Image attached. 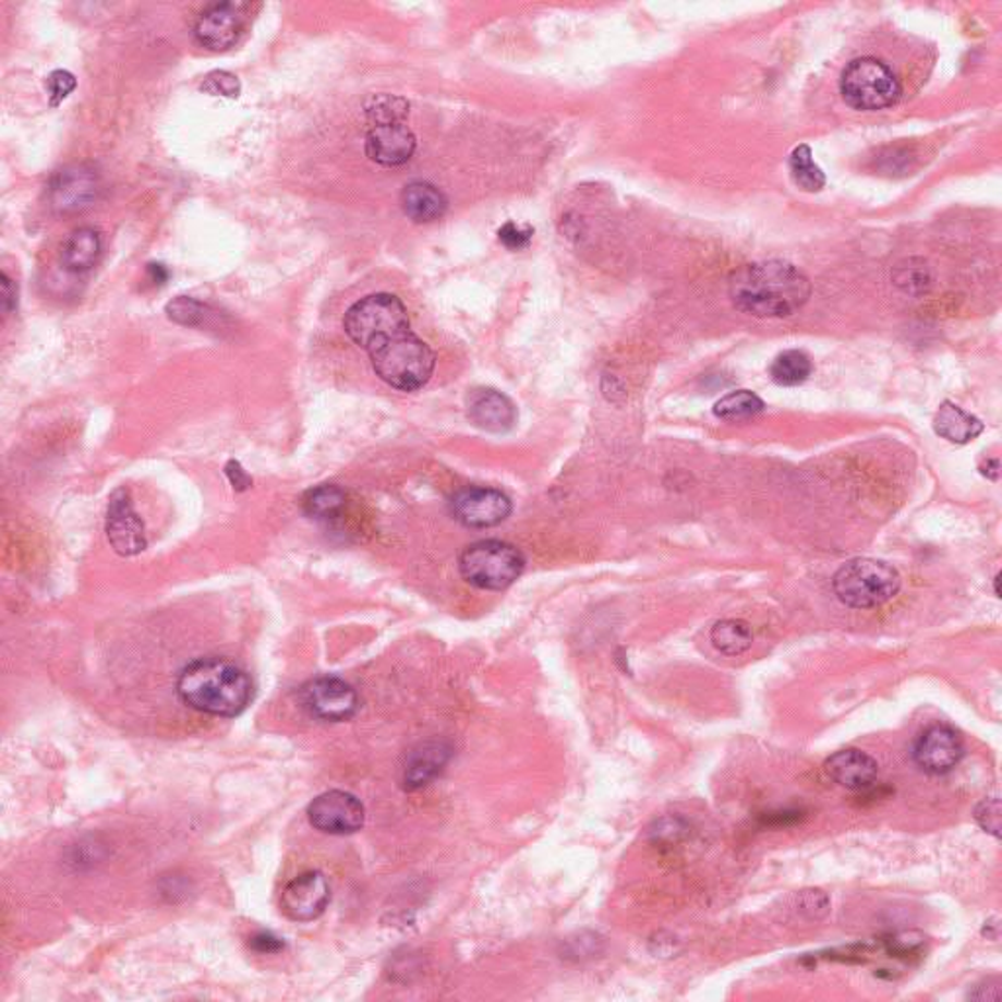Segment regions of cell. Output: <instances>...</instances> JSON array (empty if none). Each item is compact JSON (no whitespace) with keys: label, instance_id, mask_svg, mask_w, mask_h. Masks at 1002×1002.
<instances>
[{"label":"cell","instance_id":"obj_1","mask_svg":"<svg viewBox=\"0 0 1002 1002\" xmlns=\"http://www.w3.org/2000/svg\"><path fill=\"white\" fill-rule=\"evenodd\" d=\"M811 282L785 261H762L733 273L728 294L736 310L754 317H789L811 298Z\"/></svg>","mask_w":1002,"mask_h":1002},{"label":"cell","instance_id":"obj_2","mask_svg":"<svg viewBox=\"0 0 1002 1002\" xmlns=\"http://www.w3.org/2000/svg\"><path fill=\"white\" fill-rule=\"evenodd\" d=\"M186 705L214 716H238L253 699L248 672L226 659H198L182 669L177 681Z\"/></svg>","mask_w":1002,"mask_h":1002},{"label":"cell","instance_id":"obj_3","mask_svg":"<svg viewBox=\"0 0 1002 1002\" xmlns=\"http://www.w3.org/2000/svg\"><path fill=\"white\" fill-rule=\"evenodd\" d=\"M364 351L371 357L376 376L396 390H421L435 371V353L411 329L381 337Z\"/></svg>","mask_w":1002,"mask_h":1002},{"label":"cell","instance_id":"obj_4","mask_svg":"<svg viewBox=\"0 0 1002 1002\" xmlns=\"http://www.w3.org/2000/svg\"><path fill=\"white\" fill-rule=\"evenodd\" d=\"M832 590L852 609H873L891 602L901 590V576L893 566L873 558H856L834 574Z\"/></svg>","mask_w":1002,"mask_h":1002},{"label":"cell","instance_id":"obj_5","mask_svg":"<svg viewBox=\"0 0 1002 1002\" xmlns=\"http://www.w3.org/2000/svg\"><path fill=\"white\" fill-rule=\"evenodd\" d=\"M459 568L470 585L502 592L523 574L526 556L506 541H478L462 551Z\"/></svg>","mask_w":1002,"mask_h":1002},{"label":"cell","instance_id":"obj_6","mask_svg":"<svg viewBox=\"0 0 1002 1002\" xmlns=\"http://www.w3.org/2000/svg\"><path fill=\"white\" fill-rule=\"evenodd\" d=\"M842 98L856 110H883L895 105L901 85L891 69L876 58L854 59L841 79Z\"/></svg>","mask_w":1002,"mask_h":1002},{"label":"cell","instance_id":"obj_7","mask_svg":"<svg viewBox=\"0 0 1002 1002\" xmlns=\"http://www.w3.org/2000/svg\"><path fill=\"white\" fill-rule=\"evenodd\" d=\"M345 334L354 345L366 349L376 339L411 329L410 315L400 298L394 294H371L347 310Z\"/></svg>","mask_w":1002,"mask_h":1002},{"label":"cell","instance_id":"obj_8","mask_svg":"<svg viewBox=\"0 0 1002 1002\" xmlns=\"http://www.w3.org/2000/svg\"><path fill=\"white\" fill-rule=\"evenodd\" d=\"M102 191L100 174L85 162L68 165L53 172L48 182V201L51 210L71 216L90 208Z\"/></svg>","mask_w":1002,"mask_h":1002},{"label":"cell","instance_id":"obj_9","mask_svg":"<svg viewBox=\"0 0 1002 1002\" xmlns=\"http://www.w3.org/2000/svg\"><path fill=\"white\" fill-rule=\"evenodd\" d=\"M248 4L243 2H214L202 10L194 24V38L202 48L226 51L238 44L248 22Z\"/></svg>","mask_w":1002,"mask_h":1002},{"label":"cell","instance_id":"obj_10","mask_svg":"<svg viewBox=\"0 0 1002 1002\" xmlns=\"http://www.w3.org/2000/svg\"><path fill=\"white\" fill-rule=\"evenodd\" d=\"M300 701L310 715L322 721H347L359 709V696L347 681L339 678H315L300 689Z\"/></svg>","mask_w":1002,"mask_h":1002},{"label":"cell","instance_id":"obj_11","mask_svg":"<svg viewBox=\"0 0 1002 1002\" xmlns=\"http://www.w3.org/2000/svg\"><path fill=\"white\" fill-rule=\"evenodd\" d=\"M307 819L312 826L325 834H353L364 824V807L354 795L347 792H325L315 797L307 807Z\"/></svg>","mask_w":1002,"mask_h":1002},{"label":"cell","instance_id":"obj_12","mask_svg":"<svg viewBox=\"0 0 1002 1002\" xmlns=\"http://www.w3.org/2000/svg\"><path fill=\"white\" fill-rule=\"evenodd\" d=\"M450 511L462 526L487 529L506 521L511 499L492 487H464L450 499Z\"/></svg>","mask_w":1002,"mask_h":1002},{"label":"cell","instance_id":"obj_13","mask_svg":"<svg viewBox=\"0 0 1002 1002\" xmlns=\"http://www.w3.org/2000/svg\"><path fill=\"white\" fill-rule=\"evenodd\" d=\"M964 738L952 726H930L913 746L915 764L930 775L952 772L964 760Z\"/></svg>","mask_w":1002,"mask_h":1002},{"label":"cell","instance_id":"obj_14","mask_svg":"<svg viewBox=\"0 0 1002 1002\" xmlns=\"http://www.w3.org/2000/svg\"><path fill=\"white\" fill-rule=\"evenodd\" d=\"M106 535L120 556H135L147 546L144 521L135 514L130 492L120 487L110 496L106 511Z\"/></svg>","mask_w":1002,"mask_h":1002},{"label":"cell","instance_id":"obj_15","mask_svg":"<svg viewBox=\"0 0 1002 1002\" xmlns=\"http://www.w3.org/2000/svg\"><path fill=\"white\" fill-rule=\"evenodd\" d=\"M331 889L324 873L307 871L292 879L282 891L280 908L294 922H312L324 915L329 905Z\"/></svg>","mask_w":1002,"mask_h":1002},{"label":"cell","instance_id":"obj_16","mask_svg":"<svg viewBox=\"0 0 1002 1002\" xmlns=\"http://www.w3.org/2000/svg\"><path fill=\"white\" fill-rule=\"evenodd\" d=\"M418 149V137L406 124L371 128L364 142V152L378 165L400 167L410 161Z\"/></svg>","mask_w":1002,"mask_h":1002},{"label":"cell","instance_id":"obj_17","mask_svg":"<svg viewBox=\"0 0 1002 1002\" xmlns=\"http://www.w3.org/2000/svg\"><path fill=\"white\" fill-rule=\"evenodd\" d=\"M468 418L480 430L506 433L516 425L517 410L506 394L494 388H478L468 396Z\"/></svg>","mask_w":1002,"mask_h":1002},{"label":"cell","instance_id":"obj_18","mask_svg":"<svg viewBox=\"0 0 1002 1002\" xmlns=\"http://www.w3.org/2000/svg\"><path fill=\"white\" fill-rule=\"evenodd\" d=\"M824 772L832 782L852 792L869 789L879 775V765L871 756L858 748H846L824 762Z\"/></svg>","mask_w":1002,"mask_h":1002},{"label":"cell","instance_id":"obj_19","mask_svg":"<svg viewBox=\"0 0 1002 1002\" xmlns=\"http://www.w3.org/2000/svg\"><path fill=\"white\" fill-rule=\"evenodd\" d=\"M401 210L415 224H431L445 216L449 201L431 182L415 181L403 186L400 196Z\"/></svg>","mask_w":1002,"mask_h":1002},{"label":"cell","instance_id":"obj_20","mask_svg":"<svg viewBox=\"0 0 1002 1002\" xmlns=\"http://www.w3.org/2000/svg\"><path fill=\"white\" fill-rule=\"evenodd\" d=\"M100 253V233L95 228H79L61 245V265L69 273H85L95 267Z\"/></svg>","mask_w":1002,"mask_h":1002},{"label":"cell","instance_id":"obj_21","mask_svg":"<svg viewBox=\"0 0 1002 1002\" xmlns=\"http://www.w3.org/2000/svg\"><path fill=\"white\" fill-rule=\"evenodd\" d=\"M934 430L945 440L965 445L983 433V423L952 401H944L935 411Z\"/></svg>","mask_w":1002,"mask_h":1002},{"label":"cell","instance_id":"obj_22","mask_svg":"<svg viewBox=\"0 0 1002 1002\" xmlns=\"http://www.w3.org/2000/svg\"><path fill=\"white\" fill-rule=\"evenodd\" d=\"M449 758V752L443 750L439 745H425L420 752H413L410 758V764L406 768V787L408 789H418L423 787L440 772Z\"/></svg>","mask_w":1002,"mask_h":1002},{"label":"cell","instance_id":"obj_23","mask_svg":"<svg viewBox=\"0 0 1002 1002\" xmlns=\"http://www.w3.org/2000/svg\"><path fill=\"white\" fill-rule=\"evenodd\" d=\"M752 629L746 620L725 619L711 629V642L725 656H740L752 647Z\"/></svg>","mask_w":1002,"mask_h":1002},{"label":"cell","instance_id":"obj_24","mask_svg":"<svg viewBox=\"0 0 1002 1002\" xmlns=\"http://www.w3.org/2000/svg\"><path fill=\"white\" fill-rule=\"evenodd\" d=\"M363 112L371 128L403 124L410 114V102L401 96L373 95L364 100Z\"/></svg>","mask_w":1002,"mask_h":1002},{"label":"cell","instance_id":"obj_25","mask_svg":"<svg viewBox=\"0 0 1002 1002\" xmlns=\"http://www.w3.org/2000/svg\"><path fill=\"white\" fill-rule=\"evenodd\" d=\"M789 172L793 182L805 192H821L826 184V177L821 167L812 161L809 145H799L793 149L789 155Z\"/></svg>","mask_w":1002,"mask_h":1002},{"label":"cell","instance_id":"obj_26","mask_svg":"<svg viewBox=\"0 0 1002 1002\" xmlns=\"http://www.w3.org/2000/svg\"><path fill=\"white\" fill-rule=\"evenodd\" d=\"M811 359L797 349L777 354L770 369L773 383L780 386H799L811 376Z\"/></svg>","mask_w":1002,"mask_h":1002},{"label":"cell","instance_id":"obj_27","mask_svg":"<svg viewBox=\"0 0 1002 1002\" xmlns=\"http://www.w3.org/2000/svg\"><path fill=\"white\" fill-rule=\"evenodd\" d=\"M764 400L756 396L754 391L738 390L728 394L715 403V415L721 420L740 421L754 418L764 411Z\"/></svg>","mask_w":1002,"mask_h":1002},{"label":"cell","instance_id":"obj_28","mask_svg":"<svg viewBox=\"0 0 1002 1002\" xmlns=\"http://www.w3.org/2000/svg\"><path fill=\"white\" fill-rule=\"evenodd\" d=\"M304 511L314 519H334L345 506V492L341 487L325 484L310 490L304 496Z\"/></svg>","mask_w":1002,"mask_h":1002},{"label":"cell","instance_id":"obj_29","mask_svg":"<svg viewBox=\"0 0 1002 1002\" xmlns=\"http://www.w3.org/2000/svg\"><path fill=\"white\" fill-rule=\"evenodd\" d=\"M206 310L208 307L201 304L198 300L189 297H179L174 298L172 302L167 304L165 312L169 315V319L174 322V324L186 325V327H196L204 322L206 317Z\"/></svg>","mask_w":1002,"mask_h":1002},{"label":"cell","instance_id":"obj_30","mask_svg":"<svg viewBox=\"0 0 1002 1002\" xmlns=\"http://www.w3.org/2000/svg\"><path fill=\"white\" fill-rule=\"evenodd\" d=\"M201 90L206 95L239 98L241 81L230 71H212L202 81Z\"/></svg>","mask_w":1002,"mask_h":1002},{"label":"cell","instance_id":"obj_31","mask_svg":"<svg viewBox=\"0 0 1002 1002\" xmlns=\"http://www.w3.org/2000/svg\"><path fill=\"white\" fill-rule=\"evenodd\" d=\"M975 821L987 834L1001 838V801L999 797H985L975 807Z\"/></svg>","mask_w":1002,"mask_h":1002},{"label":"cell","instance_id":"obj_32","mask_svg":"<svg viewBox=\"0 0 1002 1002\" xmlns=\"http://www.w3.org/2000/svg\"><path fill=\"white\" fill-rule=\"evenodd\" d=\"M46 88H48L49 106L58 108L77 88V79L65 69H58L49 73L46 79Z\"/></svg>","mask_w":1002,"mask_h":1002},{"label":"cell","instance_id":"obj_33","mask_svg":"<svg viewBox=\"0 0 1002 1002\" xmlns=\"http://www.w3.org/2000/svg\"><path fill=\"white\" fill-rule=\"evenodd\" d=\"M897 285L898 287H905L907 292H925L928 285H930L928 268H926V265L913 267V261H908V267L898 268Z\"/></svg>","mask_w":1002,"mask_h":1002},{"label":"cell","instance_id":"obj_34","mask_svg":"<svg viewBox=\"0 0 1002 1002\" xmlns=\"http://www.w3.org/2000/svg\"><path fill=\"white\" fill-rule=\"evenodd\" d=\"M533 233H535L533 228H529V226L521 228V226H517L514 221H509V224H506V226L499 230L497 236H499V241H502L507 249H517V251H519V249H526L527 245L531 243Z\"/></svg>","mask_w":1002,"mask_h":1002},{"label":"cell","instance_id":"obj_35","mask_svg":"<svg viewBox=\"0 0 1002 1002\" xmlns=\"http://www.w3.org/2000/svg\"><path fill=\"white\" fill-rule=\"evenodd\" d=\"M251 947L258 954H275V952H280L285 944L278 940L277 935L261 932V934L251 938Z\"/></svg>","mask_w":1002,"mask_h":1002},{"label":"cell","instance_id":"obj_36","mask_svg":"<svg viewBox=\"0 0 1002 1002\" xmlns=\"http://www.w3.org/2000/svg\"><path fill=\"white\" fill-rule=\"evenodd\" d=\"M0 280H2V310L4 314H10L19 304V288L7 273L0 275Z\"/></svg>","mask_w":1002,"mask_h":1002},{"label":"cell","instance_id":"obj_37","mask_svg":"<svg viewBox=\"0 0 1002 1002\" xmlns=\"http://www.w3.org/2000/svg\"><path fill=\"white\" fill-rule=\"evenodd\" d=\"M226 474L230 478L231 486L236 487V490H248L251 486V478L248 476V472L236 460L228 462Z\"/></svg>","mask_w":1002,"mask_h":1002},{"label":"cell","instance_id":"obj_38","mask_svg":"<svg viewBox=\"0 0 1002 1002\" xmlns=\"http://www.w3.org/2000/svg\"><path fill=\"white\" fill-rule=\"evenodd\" d=\"M147 275L152 278L154 285H165L167 278H169V270L165 265H159V263H152L147 265Z\"/></svg>","mask_w":1002,"mask_h":1002},{"label":"cell","instance_id":"obj_39","mask_svg":"<svg viewBox=\"0 0 1002 1002\" xmlns=\"http://www.w3.org/2000/svg\"><path fill=\"white\" fill-rule=\"evenodd\" d=\"M999 583H1001V574H997V576H994V595H997V597H1001V590H999Z\"/></svg>","mask_w":1002,"mask_h":1002}]
</instances>
